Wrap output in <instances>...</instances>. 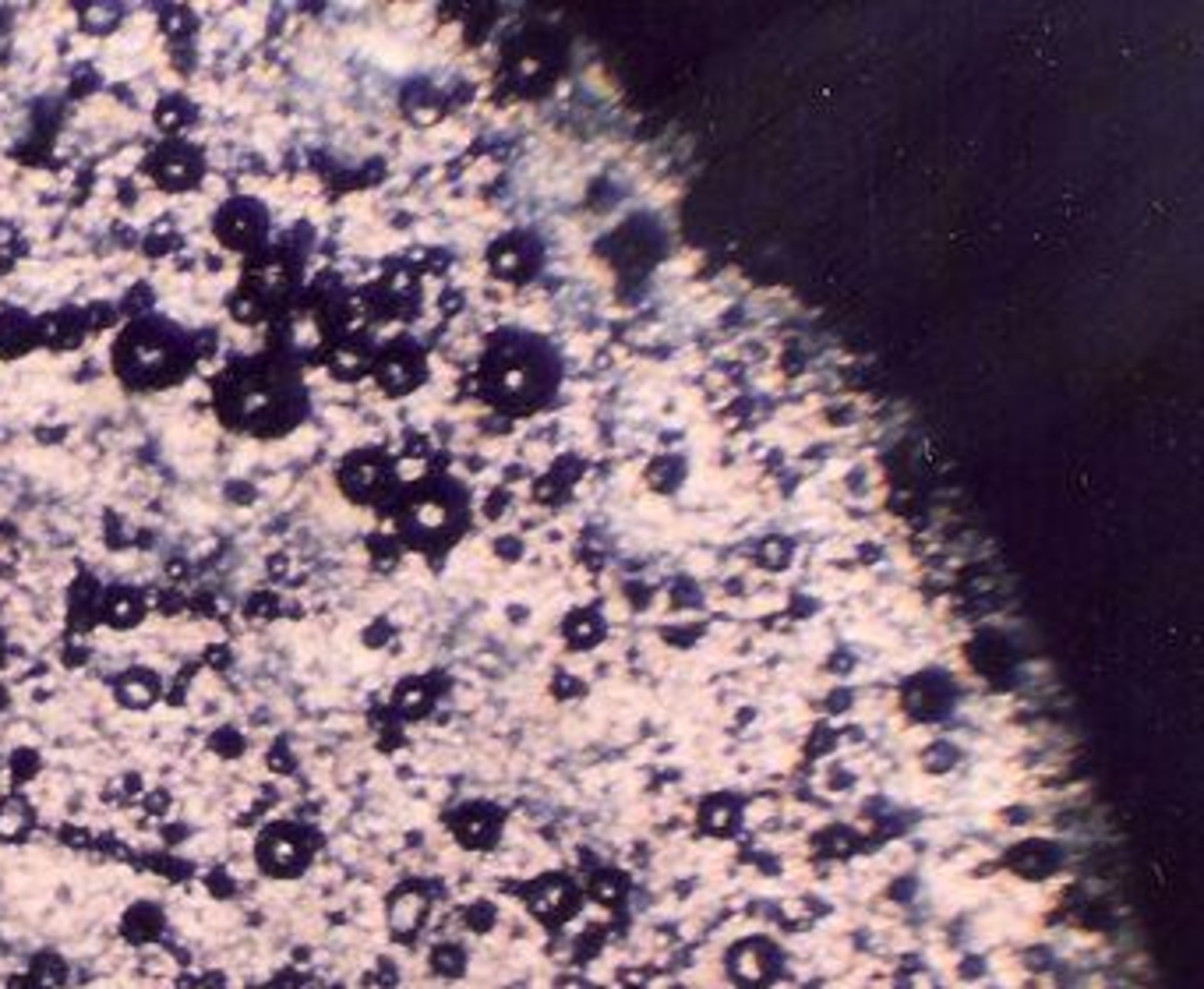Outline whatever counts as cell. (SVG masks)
I'll use <instances>...</instances> for the list:
<instances>
[{
  "mask_svg": "<svg viewBox=\"0 0 1204 989\" xmlns=\"http://www.w3.org/2000/svg\"><path fill=\"white\" fill-rule=\"evenodd\" d=\"M255 866L272 880H297L311 866V837L301 827H269L258 837Z\"/></svg>",
  "mask_w": 1204,
  "mask_h": 989,
  "instance_id": "obj_1",
  "label": "cell"
},
{
  "mask_svg": "<svg viewBox=\"0 0 1204 989\" xmlns=\"http://www.w3.org/2000/svg\"><path fill=\"white\" fill-rule=\"evenodd\" d=\"M428 912H431V902H428V894L421 887H396L389 904H385V919H389V929L396 940H413L421 933V926L428 923Z\"/></svg>",
  "mask_w": 1204,
  "mask_h": 989,
  "instance_id": "obj_2",
  "label": "cell"
},
{
  "mask_svg": "<svg viewBox=\"0 0 1204 989\" xmlns=\"http://www.w3.org/2000/svg\"><path fill=\"white\" fill-rule=\"evenodd\" d=\"M166 929V915L153 902H135L120 915V940L131 947H153Z\"/></svg>",
  "mask_w": 1204,
  "mask_h": 989,
  "instance_id": "obj_3",
  "label": "cell"
},
{
  "mask_svg": "<svg viewBox=\"0 0 1204 989\" xmlns=\"http://www.w3.org/2000/svg\"><path fill=\"white\" fill-rule=\"evenodd\" d=\"M33 827V813L29 805L12 799V803H0V841H22Z\"/></svg>",
  "mask_w": 1204,
  "mask_h": 989,
  "instance_id": "obj_4",
  "label": "cell"
},
{
  "mask_svg": "<svg viewBox=\"0 0 1204 989\" xmlns=\"http://www.w3.org/2000/svg\"><path fill=\"white\" fill-rule=\"evenodd\" d=\"M431 972L434 976H445V978H456L467 965V954H463V947L459 944H434L431 947Z\"/></svg>",
  "mask_w": 1204,
  "mask_h": 989,
  "instance_id": "obj_5",
  "label": "cell"
},
{
  "mask_svg": "<svg viewBox=\"0 0 1204 989\" xmlns=\"http://www.w3.org/2000/svg\"><path fill=\"white\" fill-rule=\"evenodd\" d=\"M237 877L230 866H209L206 870V891L216 898V902H230V898H237Z\"/></svg>",
  "mask_w": 1204,
  "mask_h": 989,
  "instance_id": "obj_6",
  "label": "cell"
}]
</instances>
